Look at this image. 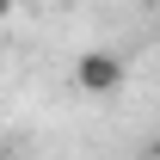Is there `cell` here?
Returning a JSON list of instances; mask_svg holds the SVG:
<instances>
[{
    "label": "cell",
    "mask_w": 160,
    "mask_h": 160,
    "mask_svg": "<svg viewBox=\"0 0 160 160\" xmlns=\"http://www.w3.org/2000/svg\"><path fill=\"white\" fill-rule=\"evenodd\" d=\"M123 80H129V68H123V56H111V49H86V56L74 62V86L86 99H111Z\"/></svg>",
    "instance_id": "1"
},
{
    "label": "cell",
    "mask_w": 160,
    "mask_h": 160,
    "mask_svg": "<svg viewBox=\"0 0 160 160\" xmlns=\"http://www.w3.org/2000/svg\"><path fill=\"white\" fill-rule=\"evenodd\" d=\"M12 6H19V0H0V25H6V19H12Z\"/></svg>",
    "instance_id": "2"
},
{
    "label": "cell",
    "mask_w": 160,
    "mask_h": 160,
    "mask_svg": "<svg viewBox=\"0 0 160 160\" xmlns=\"http://www.w3.org/2000/svg\"><path fill=\"white\" fill-rule=\"evenodd\" d=\"M0 160H12V154H6V148H0Z\"/></svg>",
    "instance_id": "3"
}]
</instances>
